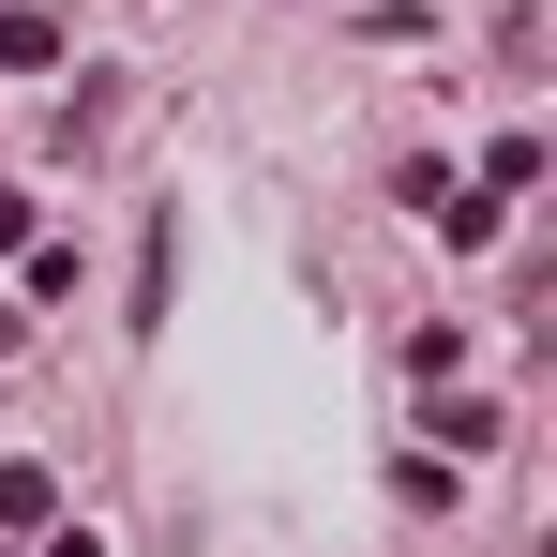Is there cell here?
<instances>
[{"label": "cell", "instance_id": "cell-1", "mask_svg": "<svg viewBox=\"0 0 557 557\" xmlns=\"http://www.w3.org/2000/svg\"><path fill=\"white\" fill-rule=\"evenodd\" d=\"M46 512H61V482L46 467H0V528H46Z\"/></svg>", "mask_w": 557, "mask_h": 557}, {"label": "cell", "instance_id": "cell-2", "mask_svg": "<svg viewBox=\"0 0 557 557\" xmlns=\"http://www.w3.org/2000/svg\"><path fill=\"white\" fill-rule=\"evenodd\" d=\"M46 557H106V543H91V528H46Z\"/></svg>", "mask_w": 557, "mask_h": 557}]
</instances>
